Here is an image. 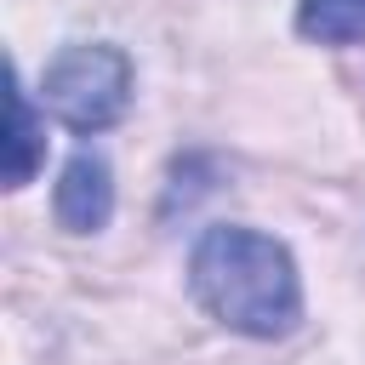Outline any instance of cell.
Wrapping results in <instances>:
<instances>
[{
  "label": "cell",
  "instance_id": "3957f363",
  "mask_svg": "<svg viewBox=\"0 0 365 365\" xmlns=\"http://www.w3.org/2000/svg\"><path fill=\"white\" fill-rule=\"evenodd\" d=\"M51 211H57V222H63L68 234H97V228H108V217H114V171H108V160H103L97 148H80V154L63 165L57 194H51Z\"/></svg>",
  "mask_w": 365,
  "mask_h": 365
},
{
  "label": "cell",
  "instance_id": "6da1fadb",
  "mask_svg": "<svg viewBox=\"0 0 365 365\" xmlns=\"http://www.w3.org/2000/svg\"><path fill=\"white\" fill-rule=\"evenodd\" d=\"M194 302L240 336H285L302 319V274L274 234L205 228L188 257Z\"/></svg>",
  "mask_w": 365,
  "mask_h": 365
},
{
  "label": "cell",
  "instance_id": "277c9868",
  "mask_svg": "<svg viewBox=\"0 0 365 365\" xmlns=\"http://www.w3.org/2000/svg\"><path fill=\"white\" fill-rule=\"evenodd\" d=\"M40 165H46V125H40L34 103H29L23 74L11 68V86H6V188L34 182Z\"/></svg>",
  "mask_w": 365,
  "mask_h": 365
},
{
  "label": "cell",
  "instance_id": "5b68a950",
  "mask_svg": "<svg viewBox=\"0 0 365 365\" xmlns=\"http://www.w3.org/2000/svg\"><path fill=\"white\" fill-rule=\"evenodd\" d=\"M297 34L319 40V46L365 40V0H302L297 6Z\"/></svg>",
  "mask_w": 365,
  "mask_h": 365
},
{
  "label": "cell",
  "instance_id": "7a4b0ae2",
  "mask_svg": "<svg viewBox=\"0 0 365 365\" xmlns=\"http://www.w3.org/2000/svg\"><path fill=\"white\" fill-rule=\"evenodd\" d=\"M40 97L68 131H108L131 108V57L120 46H68L51 57Z\"/></svg>",
  "mask_w": 365,
  "mask_h": 365
}]
</instances>
